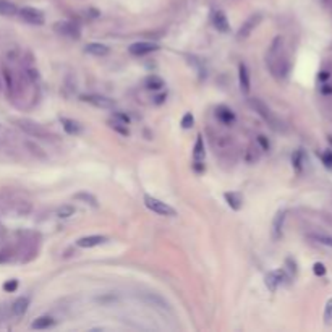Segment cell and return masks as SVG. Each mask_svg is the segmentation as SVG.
Here are the masks:
<instances>
[{"mask_svg": "<svg viewBox=\"0 0 332 332\" xmlns=\"http://www.w3.org/2000/svg\"><path fill=\"white\" fill-rule=\"evenodd\" d=\"M324 323L326 324L332 323V298H329L324 306Z\"/></svg>", "mask_w": 332, "mask_h": 332, "instance_id": "f1b7e54d", "label": "cell"}, {"mask_svg": "<svg viewBox=\"0 0 332 332\" xmlns=\"http://www.w3.org/2000/svg\"><path fill=\"white\" fill-rule=\"evenodd\" d=\"M60 123H62V128H63L66 133H68V135H71V136L80 135V133L83 131L81 125H80L76 120H71V119L62 117V119H60Z\"/></svg>", "mask_w": 332, "mask_h": 332, "instance_id": "ac0fdd59", "label": "cell"}, {"mask_svg": "<svg viewBox=\"0 0 332 332\" xmlns=\"http://www.w3.org/2000/svg\"><path fill=\"white\" fill-rule=\"evenodd\" d=\"M282 46H284V39L279 36L272 41L268 51V66L275 78H285L289 73V62L282 55Z\"/></svg>", "mask_w": 332, "mask_h": 332, "instance_id": "6da1fadb", "label": "cell"}, {"mask_svg": "<svg viewBox=\"0 0 332 332\" xmlns=\"http://www.w3.org/2000/svg\"><path fill=\"white\" fill-rule=\"evenodd\" d=\"M313 271H314V274L316 275H324L326 274V268H324V264L323 263H316L313 266Z\"/></svg>", "mask_w": 332, "mask_h": 332, "instance_id": "836d02e7", "label": "cell"}, {"mask_svg": "<svg viewBox=\"0 0 332 332\" xmlns=\"http://www.w3.org/2000/svg\"><path fill=\"white\" fill-rule=\"evenodd\" d=\"M212 25H214L215 30L220 31V32H229V31H230L229 20H227V16H225L224 12H215V13H214Z\"/></svg>", "mask_w": 332, "mask_h": 332, "instance_id": "d6986e66", "label": "cell"}, {"mask_svg": "<svg viewBox=\"0 0 332 332\" xmlns=\"http://www.w3.org/2000/svg\"><path fill=\"white\" fill-rule=\"evenodd\" d=\"M204 143H203V136L198 135L196 138V143H195V148H193V167L198 172H201L204 170V165H203V160H204Z\"/></svg>", "mask_w": 332, "mask_h": 332, "instance_id": "30bf717a", "label": "cell"}, {"mask_svg": "<svg viewBox=\"0 0 332 332\" xmlns=\"http://www.w3.org/2000/svg\"><path fill=\"white\" fill-rule=\"evenodd\" d=\"M15 123L18 125L20 130H23L26 135H30L32 138H39V140H49V138H51V133L44 128L42 125L36 123V121L32 120L20 119V120H15Z\"/></svg>", "mask_w": 332, "mask_h": 332, "instance_id": "3957f363", "label": "cell"}, {"mask_svg": "<svg viewBox=\"0 0 332 332\" xmlns=\"http://www.w3.org/2000/svg\"><path fill=\"white\" fill-rule=\"evenodd\" d=\"M157 49H159L157 44L141 41V42L131 44V46L128 47V52L131 55H135V57H143V55H148V54H151V52H156Z\"/></svg>", "mask_w": 332, "mask_h": 332, "instance_id": "9c48e42d", "label": "cell"}, {"mask_svg": "<svg viewBox=\"0 0 332 332\" xmlns=\"http://www.w3.org/2000/svg\"><path fill=\"white\" fill-rule=\"evenodd\" d=\"M8 308H7V305H0V321H5L8 318Z\"/></svg>", "mask_w": 332, "mask_h": 332, "instance_id": "e575fe53", "label": "cell"}, {"mask_svg": "<svg viewBox=\"0 0 332 332\" xmlns=\"http://www.w3.org/2000/svg\"><path fill=\"white\" fill-rule=\"evenodd\" d=\"M75 212H76V209L71 206V204H63V206H60L57 209V217L68 219V217H71V215H75Z\"/></svg>", "mask_w": 332, "mask_h": 332, "instance_id": "d4e9b609", "label": "cell"}, {"mask_svg": "<svg viewBox=\"0 0 332 332\" xmlns=\"http://www.w3.org/2000/svg\"><path fill=\"white\" fill-rule=\"evenodd\" d=\"M287 280V275L282 269H277V271H272V272H269L266 275V287L271 290V292H275L277 290V287L280 284H284Z\"/></svg>", "mask_w": 332, "mask_h": 332, "instance_id": "8fae6325", "label": "cell"}, {"mask_svg": "<svg viewBox=\"0 0 332 332\" xmlns=\"http://www.w3.org/2000/svg\"><path fill=\"white\" fill-rule=\"evenodd\" d=\"M225 203L229 204V206L234 209V211H240L241 209V204H243V198L240 196V193H235V191H227L225 195Z\"/></svg>", "mask_w": 332, "mask_h": 332, "instance_id": "ffe728a7", "label": "cell"}, {"mask_svg": "<svg viewBox=\"0 0 332 332\" xmlns=\"http://www.w3.org/2000/svg\"><path fill=\"white\" fill-rule=\"evenodd\" d=\"M239 81H240L241 92H245V94L250 92V71H248L245 63H240V66H239Z\"/></svg>", "mask_w": 332, "mask_h": 332, "instance_id": "e0dca14e", "label": "cell"}, {"mask_svg": "<svg viewBox=\"0 0 332 332\" xmlns=\"http://www.w3.org/2000/svg\"><path fill=\"white\" fill-rule=\"evenodd\" d=\"M73 198L76 199V201L85 203V204H88V206H91V208H97V206H99L97 198L94 196V195H91V193H88V191H80V193H76V195H75Z\"/></svg>", "mask_w": 332, "mask_h": 332, "instance_id": "603a6c76", "label": "cell"}, {"mask_svg": "<svg viewBox=\"0 0 332 332\" xmlns=\"http://www.w3.org/2000/svg\"><path fill=\"white\" fill-rule=\"evenodd\" d=\"M215 117H217V120L224 125H232L235 121L234 110L227 106H217V109H215Z\"/></svg>", "mask_w": 332, "mask_h": 332, "instance_id": "5bb4252c", "label": "cell"}, {"mask_svg": "<svg viewBox=\"0 0 332 332\" xmlns=\"http://www.w3.org/2000/svg\"><path fill=\"white\" fill-rule=\"evenodd\" d=\"M258 143H259V145L263 146V149H264V151H268V149H269V143L266 141V136L259 135V136H258Z\"/></svg>", "mask_w": 332, "mask_h": 332, "instance_id": "d590c367", "label": "cell"}, {"mask_svg": "<svg viewBox=\"0 0 332 332\" xmlns=\"http://www.w3.org/2000/svg\"><path fill=\"white\" fill-rule=\"evenodd\" d=\"M81 99L97 109H114V106H115V102L112 99L101 96V94H85V96H81Z\"/></svg>", "mask_w": 332, "mask_h": 332, "instance_id": "ba28073f", "label": "cell"}, {"mask_svg": "<svg viewBox=\"0 0 332 332\" xmlns=\"http://www.w3.org/2000/svg\"><path fill=\"white\" fill-rule=\"evenodd\" d=\"M18 15L20 18L25 21L28 25H34V26H42L46 23V16L41 12V10H37L34 7H23V8H18Z\"/></svg>", "mask_w": 332, "mask_h": 332, "instance_id": "5b68a950", "label": "cell"}, {"mask_svg": "<svg viewBox=\"0 0 332 332\" xmlns=\"http://www.w3.org/2000/svg\"><path fill=\"white\" fill-rule=\"evenodd\" d=\"M313 240H316L321 245L331 246L332 248V237H326V235H313Z\"/></svg>", "mask_w": 332, "mask_h": 332, "instance_id": "1f68e13d", "label": "cell"}, {"mask_svg": "<svg viewBox=\"0 0 332 332\" xmlns=\"http://www.w3.org/2000/svg\"><path fill=\"white\" fill-rule=\"evenodd\" d=\"M54 31L60 36L70 37V39H78L80 37V28L70 21H57L54 25Z\"/></svg>", "mask_w": 332, "mask_h": 332, "instance_id": "8992f818", "label": "cell"}, {"mask_svg": "<svg viewBox=\"0 0 332 332\" xmlns=\"http://www.w3.org/2000/svg\"><path fill=\"white\" fill-rule=\"evenodd\" d=\"M114 119H117V120H120V121H123V123H128V121H130V119L126 117V115L120 114V112H115V114H114Z\"/></svg>", "mask_w": 332, "mask_h": 332, "instance_id": "8d00e7d4", "label": "cell"}, {"mask_svg": "<svg viewBox=\"0 0 332 332\" xmlns=\"http://www.w3.org/2000/svg\"><path fill=\"white\" fill-rule=\"evenodd\" d=\"M323 160H324V164L328 165V167H332V152L324 154V156H323Z\"/></svg>", "mask_w": 332, "mask_h": 332, "instance_id": "74e56055", "label": "cell"}, {"mask_svg": "<svg viewBox=\"0 0 332 332\" xmlns=\"http://www.w3.org/2000/svg\"><path fill=\"white\" fill-rule=\"evenodd\" d=\"M145 204H146V208L149 209V211H152L157 215H165V217H175L177 215V211L172 206H169L167 203L160 201L159 198H154L151 195L145 196Z\"/></svg>", "mask_w": 332, "mask_h": 332, "instance_id": "277c9868", "label": "cell"}, {"mask_svg": "<svg viewBox=\"0 0 332 332\" xmlns=\"http://www.w3.org/2000/svg\"><path fill=\"white\" fill-rule=\"evenodd\" d=\"M16 289H18V280H16V279H10V280H7L3 284V290L8 292V293L15 292Z\"/></svg>", "mask_w": 332, "mask_h": 332, "instance_id": "4dcf8cb0", "label": "cell"}, {"mask_svg": "<svg viewBox=\"0 0 332 332\" xmlns=\"http://www.w3.org/2000/svg\"><path fill=\"white\" fill-rule=\"evenodd\" d=\"M303 152H302V149H298V151L293 154V167H295V170L297 172H302V169H303Z\"/></svg>", "mask_w": 332, "mask_h": 332, "instance_id": "83f0119b", "label": "cell"}, {"mask_svg": "<svg viewBox=\"0 0 332 332\" xmlns=\"http://www.w3.org/2000/svg\"><path fill=\"white\" fill-rule=\"evenodd\" d=\"M55 326V319L52 316H39L32 321L31 324V329H36V331H44V329H49Z\"/></svg>", "mask_w": 332, "mask_h": 332, "instance_id": "44dd1931", "label": "cell"}, {"mask_svg": "<svg viewBox=\"0 0 332 332\" xmlns=\"http://www.w3.org/2000/svg\"><path fill=\"white\" fill-rule=\"evenodd\" d=\"M28 308H30V298H28V297H20V298H16V300L12 303L10 311H12L13 316L20 318V316H23V314L28 311Z\"/></svg>", "mask_w": 332, "mask_h": 332, "instance_id": "9a60e30c", "label": "cell"}, {"mask_svg": "<svg viewBox=\"0 0 332 332\" xmlns=\"http://www.w3.org/2000/svg\"><path fill=\"white\" fill-rule=\"evenodd\" d=\"M85 52L90 55H94V57H106L109 54V47L106 44H101V42H90L85 47Z\"/></svg>", "mask_w": 332, "mask_h": 332, "instance_id": "2e32d148", "label": "cell"}, {"mask_svg": "<svg viewBox=\"0 0 332 332\" xmlns=\"http://www.w3.org/2000/svg\"><path fill=\"white\" fill-rule=\"evenodd\" d=\"M109 239L106 235H88V237H83L78 241H76V245L80 248H94V246H99V245H104Z\"/></svg>", "mask_w": 332, "mask_h": 332, "instance_id": "7c38bea8", "label": "cell"}, {"mask_svg": "<svg viewBox=\"0 0 332 332\" xmlns=\"http://www.w3.org/2000/svg\"><path fill=\"white\" fill-rule=\"evenodd\" d=\"M261 23V15L259 13H254L251 16H248V18L243 21V25L240 26L239 30V39H246V37H250L251 32L256 30V26Z\"/></svg>", "mask_w": 332, "mask_h": 332, "instance_id": "52a82bcc", "label": "cell"}, {"mask_svg": "<svg viewBox=\"0 0 332 332\" xmlns=\"http://www.w3.org/2000/svg\"><path fill=\"white\" fill-rule=\"evenodd\" d=\"M285 217H287V211H279L277 214H275V217L272 220V239L274 240H280L282 239V234H284Z\"/></svg>", "mask_w": 332, "mask_h": 332, "instance_id": "4fadbf2b", "label": "cell"}, {"mask_svg": "<svg viewBox=\"0 0 332 332\" xmlns=\"http://www.w3.org/2000/svg\"><path fill=\"white\" fill-rule=\"evenodd\" d=\"M2 75H3V80H5V86H7V91L8 94L13 91V78H12V71H10L7 66H2Z\"/></svg>", "mask_w": 332, "mask_h": 332, "instance_id": "4316f807", "label": "cell"}, {"mask_svg": "<svg viewBox=\"0 0 332 332\" xmlns=\"http://www.w3.org/2000/svg\"><path fill=\"white\" fill-rule=\"evenodd\" d=\"M145 86L151 91H157L164 86V81H162V78H159L157 75H149L145 80Z\"/></svg>", "mask_w": 332, "mask_h": 332, "instance_id": "cb8c5ba5", "label": "cell"}, {"mask_svg": "<svg viewBox=\"0 0 332 332\" xmlns=\"http://www.w3.org/2000/svg\"><path fill=\"white\" fill-rule=\"evenodd\" d=\"M193 123H195V117L191 115V112H186L183 115V119H181V126H183L185 130H188V128H191Z\"/></svg>", "mask_w": 332, "mask_h": 332, "instance_id": "f546056e", "label": "cell"}, {"mask_svg": "<svg viewBox=\"0 0 332 332\" xmlns=\"http://www.w3.org/2000/svg\"><path fill=\"white\" fill-rule=\"evenodd\" d=\"M109 125H110V128L112 130H115V131H119L120 135H123V136H128L130 135V130L126 128V123H123V121H117V120H110L109 121Z\"/></svg>", "mask_w": 332, "mask_h": 332, "instance_id": "484cf974", "label": "cell"}, {"mask_svg": "<svg viewBox=\"0 0 332 332\" xmlns=\"http://www.w3.org/2000/svg\"><path fill=\"white\" fill-rule=\"evenodd\" d=\"M250 106L253 107L254 112H256L259 117H261L272 130H275V131H282V130H284V123H282V121L277 119V115H275L272 110H271L268 106H266V104L261 101V99H258V97L250 99Z\"/></svg>", "mask_w": 332, "mask_h": 332, "instance_id": "7a4b0ae2", "label": "cell"}, {"mask_svg": "<svg viewBox=\"0 0 332 332\" xmlns=\"http://www.w3.org/2000/svg\"><path fill=\"white\" fill-rule=\"evenodd\" d=\"M12 259H13V254H12V250H10V248L0 251V263H10Z\"/></svg>", "mask_w": 332, "mask_h": 332, "instance_id": "d6a6232c", "label": "cell"}, {"mask_svg": "<svg viewBox=\"0 0 332 332\" xmlns=\"http://www.w3.org/2000/svg\"><path fill=\"white\" fill-rule=\"evenodd\" d=\"M0 15L2 16H15L18 15V7L10 0H0Z\"/></svg>", "mask_w": 332, "mask_h": 332, "instance_id": "7402d4cb", "label": "cell"}]
</instances>
